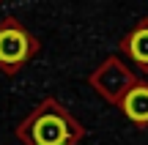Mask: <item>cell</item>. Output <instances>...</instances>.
<instances>
[{"label":"cell","mask_w":148,"mask_h":145,"mask_svg":"<svg viewBox=\"0 0 148 145\" xmlns=\"http://www.w3.org/2000/svg\"><path fill=\"white\" fill-rule=\"evenodd\" d=\"M129 55L137 60L140 66H148V25H140L137 30L129 36Z\"/></svg>","instance_id":"4"},{"label":"cell","mask_w":148,"mask_h":145,"mask_svg":"<svg viewBox=\"0 0 148 145\" xmlns=\"http://www.w3.org/2000/svg\"><path fill=\"white\" fill-rule=\"evenodd\" d=\"M123 110L134 123H148V88L145 85L132 88L123 99Z\"/></svg>","instance_id":"3"},{"label":"cell","mask_w":148,"mask_h":145,"mask_svg":"<svg viewBox=\"0 0 148 145\" xmlns=\"http://www.w3.org/2000/svg\"><path fill=\"white\" fill-rule=\"evenodd\" d=\"M33 140H36V145H66L69 131H66L63 118H58V115H44L36 123V129H33Z\"/></svg>","instance_id":"2"},{"label":"cell","mask_w":148,"mask_h":145,"mask_svg":"<svg viewBox=\"0 0 148 145\" xmlns=\"http://www.w3.org/2000/svg\"><path fill=\"white\" fill-rule=\"evenodd\" d=\"M27 36L19 30V27H3L0 30V63L5 66H16L27 58Z\"/></svg>","instance_id":"1"}]
</instances>
